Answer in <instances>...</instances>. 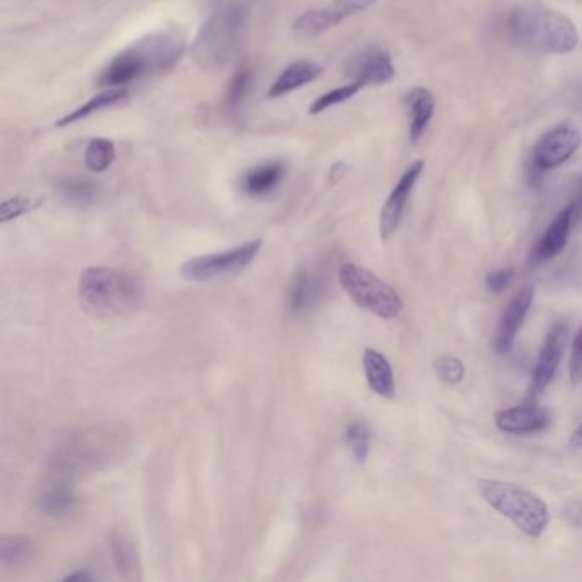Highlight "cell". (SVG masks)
<instances>
[{
  "label": "cell",
  "instance_id": "cell-1",
  "mask_svg": "<svg viewBox=\"0 0 582 582\" xmlns=\"http://www.w3.org/2000/svg\"><path fill=\"white\" fill-rule=\"evenodd\" d=\"M183 50L185 38L180 31H158L144 40L135 41L132 47L111 60L101 72L99 84L123 88L142 77L163 74L175 67Z\"/></svg>",
  "mask_w": 582,
  "mask_h": 582
},
{
  "label": "cell",
  "instance_id": "cell-2",
  "mask_svg": "<svg viewBox=\"0 0 582 582\" xmlns=\"http://www.w3.org/2000/svg\"><path fill=\"white\" fill-rule=\"evenodd\" d=\"M513 40L535 52L565 55L579 43L576 24L562 12L545 6H521L509 16Z\"/></svg>",
  "mask_w": 582,
  "mask_h": 582
},
{
  "label": "cell",
  "instance_id": "cell-3",
  "mask_svg": "<svg viewBox=\"0 0 582 582\" xmlns=\"http://www.w3.org/2000/svg\"><path fill=\"white\" fill-rule=\"evenodd\" d=\"M79 297L94 316H123L134 313L144 299V287L134 275L108 267H89L79 279Z\"/></svg>",
  "mask_w": 582,
  "mask_h": 582
},
{
  "label": "cell",
  "instance_id": "cell-4",
  "mask_svg": "<svg viewBox=\"0 0 582 582\" xmlns=\"http://www.w3.org/2000/svg\"><path fill=\"white\" fill-rule=\"evenodd\" d=\"M246 18L248 9L241 0H222L217 4L193 41L195 62L204 70L222 69L236 50Z\"/></svg>",
  "mask_w": 582,
  "mask_h": 582
},
{
  "label": "cell",
  "instance_id": "cell-5",
  "mask_svg": "<svg viewBox=\"0 0 582 582\" xmlns=\"http://www.w3.org/2000/svg\"><path fill=\"white\" fill-rule=\"evenodd\" d=\"M477 489L494 511L516 524L524 535L540 538L550 523L545 502L521 485L502 480H478Z\"/></svg>",
  "mask_w": 582,
  "mask_h": 582
},
{
  "label": "cell",
  "instance_id": "cell-6",
  "mask_svg": "<svg viewBox=\"0 0 582 582\" xmlns=\"http://www.w3.org/2000/svg\"><path fill=\"white\" fill-rule=\"evenodd\" d=\"M338 282L357 306L383 320H395L402 313L400 294L385 280L379 279L378 275L356 263H344L340 267Z\"/></svg>",
  "mask_w": 582,
  "mask_h": 582
},
{
  "label": "cell",
  "instance_id": "cell-7",
  "mask_svg": "<svg viewBox=\"0 0 582 582\" xmlns=\"http://www.w3.org/2000/svg\"><path fill=\"white\" fill-rule=\"evenodd\" d=\"M262 246V239H253V241H248L245 245L236 246L231 250L192 258L187 263H183L181 274L185 279L197 280V282L236 274L257 258Z\"/></svg>",
  "mask_w": 582,
  "mask_h": 582
},
{
  "label": "cell",
  "instance_id": "cell-8",
  "mask_svg": "<svg viewBox=\"0 0 582 582\" xmlns=\"http://www.w3.org/2000/svg\"><path fill=\"white\" fill-rule=\"evenodd\" d=\"M582 134L572 122H562L548 130L538 140L533 151V166L538 171H550L567 163L581 147Z\"/></svg>",
  "mask_w": 582,
  "mask_h": 582
},
{
  "label": "cell",
  "instance_id": "cell-9",
  "mask_svg": "<svg viewBox=\"0 0 582 582\" xmlns=\"http://www.w3.org/2000/svg\"><path fill=\"white\" fill-rule=\"evenodd\" d=\"M424 166V161H420V159L410 164L407 171L400 176L395 188L391 190L390 197L386 198L385 207L381 210V217H379V234H381V238H391L398 226H400L408 197H410V193L417 185V181H419L420 175L424 171Z\"/></svg>",
  "mask_w": 582,
  "mask_h": 582
},
{
  "label": "cell",
  "instance_id": "cell-10",
  "mask_svg": "<svg viewBox=\"0 0 582 582\" xmlns=\"http://www.w3.org/2000/svg\"><path fill=\"white\" fill-rule=\"evenodd\" d=\"M567 337H569V328L565 323H557L548 333L547 340H545L538 361H536L535 369H533V379H531L533 395L542 393L552 383L553 376L557 374L560 361L564 357Z\"/></svg>",
  "mask_w": 582,
  "mask_h": 582
},
{
  "label": "cell",
  "instance_id": "cell-11",
  "mask_svg": "<svg viewBox=\"0 0 582 582\" xmlns=\"http://www.w3.org/2000/svg\"><path fill=\"white\" fill-rule=\"evenodd\" d=\"M533 299H535V286L528 284L514 296L511 304L507 306L506 313L502 316L501 325L497 328V335H495V350L499 354H507L509 350L513 349L514 340H516L519 328L523 325L524 318L530 311Z\"/></svg>",
  "mask_w": 582,
  "mask_h": 582
},
{
  "label": "cell",
  "instance_id": "cell-12",
  "mask_svg": "<svg viewBox=\"0 0 582 582\" xmlns=\"http://www.w3.org/2000/svg\"><path fill=\"white\" fill-rule=\"evenodd\" d=\"M550 419L543 408L536 407L535 403H523L518 407L506 408L495 414L497 429L506 434L524 436L533 432L545 431Z\"/></svg>",
  "mask_w": 582,
  "mask_h": 582
},
{
  "label": "cell",
  "instance_id": "cell-13",
  "mask_svg": "<svg viewBox=\"0 0 582 582\" xmlns=\"http://www.w3.org/2000/svg\"><path fill=\"white\" fill-rule=\"evenodd\" d=\"M349 74L362 86L367 84H386L395 77V65L391 57L381 50H369V52L357 55L349 65Z\"/></svg>",
  "mask_w": 582,
  "mask_h": 582
},
{
  "label": "cell",
  "instance_id": "cell-14",
  "mask_svg": "<svg viewBox=\"0 0 582 582\" xmlns=\"http://www.w3.org/2000/svg\"><path fill=\"white\" fill-rule=\"evenodd\" d=\"M286 176V164L274 159L248 169L241 178V192L246 197L262 198L274 193Z\"/></svg>",
  "mask_w": 582,
  "mask_h": 582
},
{
  "label": "cell",
  "instance_id": "cell-15",
  "mask_svg": "<svg viewBox=\"0 0 582 582\" xmlns=\"http://www.w3.org/2000/svg\"><path fill=\"white\" fill-rule=\"evenodd\" d=\"M576 210L577 205L571 204L569 207H565L559 216L555 217V221L550 224L547 233L543 234V238L538 241V245L533 251V260L536 263L547 262L550 258L557 257L560 251L564 250L569 234H571Z\"/></svg>",
  "mask_w": 582,
  "mask_h": 582
},
{
  "label": "cell",
  "instance_id": "cell-16",
  "mask_svg": "<svg viewBox=\"0 0 582 582\" xmlns=\"http://www.w3.org/2000/svg\"><path fill=\"white\" fill-rule=\"evenodd\" d=\"M362 366L366 373L367 383L376 395L383 398H393L395 396V374L393 367L381 352L374 349L364 350L362 357Z\"/></svg>",
  "mask_w": 582,
  "mask_h": 582
},
{
  "label": "cell",
  "instance_id": "cell-17",
  "mask_svg": "<svg viewBox=\"0 0 582 582\" xmlns=\"http://www.w3.org/2000/svg\"><path fill=\"white\" fill-rule=\"evenodd\" d=\"M323 287V280L316 272L309 268L299 270L289 289V308L292 313H303L316 306L318 299L323 296Z\"/></svg>",
  "mask_w": 582,
  "mask_h": 582
},
{
  "label": "cell",
  "instance_id": "cell-18",
  "mask_svg": "<svg viewBox=\"0 0 582 582\" xmlns=\"http://www.w3.org/2000/svg\"><path fill=\"white\" fill-rule=\"evenodd\" d=\"M405 101L410 115V140L412 144H417L434 117L436 98L425 88H415L407 94Z\"/></svg>",
  "mask_w": 582,
  "mask_h": 582
},
{
  "label": "cell",
  "instance_id": "cell-19",
  "mask_svg": "<svg viewBox=\"0 0 582 582\" xmlns=\"http://www.w3.org/2000/svg\"><path fill=\"white\" fill-rule=\"evenodd\" d=\"M320 65L313 64V62H294L289 65L284 72L277 77V81L272 84V88L268 91L270 98H280L284 94L292 93L296 89L303 88L311 81H315L321 76Z\"/></svg>",
  "mask_w": 582,
  "mask_h": 582
},
{
  "label": "cell",
  "instance_id": "cell-20",
  "mask_svg": "<svg viewBox=\"0 0 582 582\" xmlns=\"http://www.w3.org/2000/svg\"><path fill=\"white\" fill-rule=\"evenodd\" d=\"M127 98V89L123 88H110L108 91H103V93L96 94L93 98L89 99L88 103L79 106L74 111H70L69 115H65L62 120L57 122V127H67V125H72V123L79 122L82 118H88L89 115H93L96 111L105 110V108H110V106H115Z\"/></svg>",
  "mask_w": 582,
  "mask_h": 582
},
{
  "label": "cell",
  "instance_id": "cell-21",
  "mask_svg": "<svg viewBox=\"0 0 582 582\" xmlns=\"http://www.w3.org/2000/svg\"><path fill=\"white\" fill-rule=\"evenodd\" d=\"M110 545L118 571L122 572L125 577H135L139 571V557H137V550H135L134 543L129 536L122 531H113Z\"/></svg>",
  "mask_w": 582,
  "mask_h": 582
},
{
  "label": "cell",
  "instance_id": "cell-22",
  "mask_svg": "<svg viewBox=\"0 0 582 582\" xmlns=\"http://www.w3.org/2000/svg\"><path fill=\"white\" fill-rule=\"evenodd\" d=\"M251 82H253V72L246 65L239 67L229 79L226 96H224V106L229 113H236L243 106L250 94Z\"/></svg>",
  "mask_w": 582,
  "mask_h": 582
},
{
  "label": "cell",
  "instance_id": "cell-23",
  "mask_svg": "<svg viewBox=\"0 0 582 582\" xmlns=\"http://www.w3.org/2000/svg\"><path fill=\"white\" fill-rule=\"evenodd\" d=\"M59 192L62 197L74 205H91L98 197L99 188L93 181L86 178H64L59 181Z\"/></svg>",
  "mask_w": 582,
  "mask_h": 582
},
{
  "label": "cell",
  "instance_id": "cell-24",
  "mask_svg": "<svg viewBox=\"0 0 582 582\" xmlns=\"http://www.w3.org/2000/svg\"><path fill=\"white\" fill-rule=\"evenodd\" d=\"M35 555V545L30 538L12 535L2 536L0 542V560L4 565L26 564Z\"/></svg>",
  "mask_w": 582,
  "mask_h": 582
},
{
  "label": "cell",
  "instance_id": "cell-25",
  "mask_svg": "<svg viewBox=\"0 0 582 582\" xmlns=\"http://www.w3.org/2000/svg\"><path fill=\"white\" fill-rule=\"evenodd\" d=\"M117 149L108 139H93L84 152V163L93 173H103L115 163Z\"/></svg>",
  "mask_w": 582,
  "mask_h": 582
},
{
  "label": "cell",
  "instance_id": "cell-26",
  "mask_svg": "<svg viewBox=\"0 0 582 582\" xmlns=\"http://www.w3.org/2000/svg\"><path fill=\"white\" fill-rule=\"evenodd\" d=\"M76 504V494L67 485H59L55 489L48 490L40 501L41 509L50 516H67L74 511Z\"/></svg>",
  "mask_w": 582,
  "mask_h": 582
},
{
  "label": "cell",
  "instance_id": "cell-27",
  "mask_svg": "<svg viewBox=\"0 0 582 582\" xmlns=\"http://www.w3.org/2000/svg\"><path fill=\"white\" fill-rule=\"evenodd\" d=\"M332 28H335V23L326 11V7L303 12L292 24L294 33L301 36H318L325 31L332 30Z\"/></svg>",
  "mask_w": 582,
  "mask_h": 582
},
{
  "label": "cell",
  "instance_id": "cell-28",
  "mask_svg": "<svg viewBox=\"0 0 582 582\" xmlns=\"http://www.w3.org/2000/svg\"><path fill=\"white\" fill-rule=\"evenodd\" d=\"M364 88L361 82L352 81L347 86L333 89L330 93L321 94L320 98L316 99L313 105L309 106V113L311 115H318L323 111L330 110L333 106L342 105L350 98H354L361 89Z\"/></svg>",
  "mask_w": 582,
  "mask_h": 582
},
{
  "label": "cell",
  "instance_id": "cell-29",
  "mask_svg": "<svg viewBox=\"0 0 582 582\" xmlns=\"http://www.w3.org/2000/svg\"><path fill=\"white\" fill-rule=\"evenodd\" d=\"M345 441L357 463H366L371 449V432L364 424H352L345 432Z\"/></svg>",
  "mask_w": 582,
  "mask_h": 582
},
{
  "label": "cell",
  "instance_id": "cell-30",
  "mask_svg": "<svg viewBox=\"0 0 582 582\" xmlns=\"http://www.w3.org/2000/svg\"><path fill=\"white\" fill-rule=\"evenodd\" d=\"M373 4H376V0H333L330 7H326V11L330 14V18L333 19L335 26H338L345 19H349L350 16L359 14V12L366 11Z\"/></svg>",
  "mask_w": 582,
  "mask_h": 582
},
{
  "label": "cell",
  "instance_id": "cell-31",
  "mask_svg": "<svg viewBox=\"0 0 582 582\" xmlns=\"http://www.w3.org/2000/svg\"><path fill=\"white\" fill-rule=\"evenodd\" d=\"M434 371L444 383L448 385H460L465 378V364L458 357L444 356L439 357L434 362Z\"/></svg>",
  "mask_w": 582,
  "mask_h": 582
},
{
  "label": "cell",
  "instance_id": "cell-32",
  "mask_svg": "<svg viewBox=\"0 0 582 582\" xmlns=\"http://www.w3.org/2000/svg\"><path fill=\"white\" fill-rule=\"evenodd\" d=\"M38 205H40V202L31 200V198H9V200H6L4 204L0 205V221H12V219H16V217L24 216V214H28L30 210L36 209Z\"/></svg>",
  "mask_w": 582,
  "mask_h": 582
},
{
  "label": "cell",
  "instance_id": "cell-33",
  "mask_svg": "<svg viewBox=\"0 0 582 582\" xmlns=\"http://www.w3.org/2000/svg\"><path fill=\"white\" fill-rule=\"evenodd\" d=\"M514 279V268L506 267L501 268V270H495L492 274L487 277V287L490 291L499 294V292L506 291L509 284L513 282Z\"/></svg>",
  "mask_w": 582,
  "mask_h": 582
},
{
  "label": "cell",
  "instance_id": "cell-34",
  "mask_svg": "<svg viewBox=\"0 0 582 582\" xmlns=\"http://www.w3.org/2000/svg\"><path fill=\"white\" fill-rule=\"evenodd\" d=\"M571 378L572 383H579L582 379V330L572 345Z\"/></svg>",
  "mask_w": 582,
  "mask_h": 582
},
{
  "label": "cell",
  "instance_id": "cell-35",
  "mask_svg": "<svg viewBox=\"0 0 582 582\" xmlns=\"http://www.w3.org/2000/svg\"><path fill=\"white\" fill-rule=\"evenodd\" d=\"M569 446L574 449H582V422L572 432L571 439H569Z\"/></svg>",
  "mask_w": 582,
  "mask_h": 582
},
{
  "label": "cell",
  "instance_id": "cell-36",
  "mask_svg": "<svg viewBox=\"0 0 582 582\" xmlns=\"http://www.w3.org/2000/svg\"><path fill=\"white\" fill-rule=\"evenodd\" d=\"M74 579H82V581H89L91 576L86 574V572H77V574H70V576L65 577V581H74Z\"/></svg>",
  "mask_w": 582,
  "mask_h": 582
}]
</instances>
